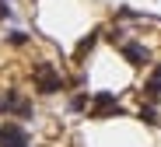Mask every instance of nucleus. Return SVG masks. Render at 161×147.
Listing matches in <instances>:
<instances>
[{
  "label": "nucleus",
  "mask_w": 161,
  "mask_h": 147,
  "mask_svg": "<svg viewBox=\"0 0 161 147\" xmlns=\"http://www.w3.org/2000/svg\"><path fill=\"white\" fill-rule=\"evenodd\" d=\"M32 84L39 88L42 95H53V91H60L63 77H60L56 70H53V67H46V63H42V67H35V70H32Z\"/></svg>",
  "instance_id": "1"
},
{
  "label": "nucleus",
  "mask_w": 161,
  "mask_h": 147,
  "mask_svg": "<svg viewBox=\"0 0 161 147\" xmlns=\"http://www.w3.org/2000/svg\"><path fill=\"white\" fill-rule=\"evenodd\" d=\"M0 112H7V116H21V119H28V116H32L35 109H32V102L25 98V95H18V91H7L4 98H0Z\"/></svg>",
  "instance_id": "2"
},
{
  "label": "nucleus",
  "mask_w": 161,
  "mask_h": 147,
  "mask_svg": "<svg viewBox=\"0 0 161 147\" xmlns=\"http://www.w3.org/2000/svg\"><path fill=\"white\" fill-rule=\"evenodd\" d=\"M0 147H28V133L18 123H4L0 126Z\"/></svg>",
  "instance_id": "3"
},
{
  "label": "nucleus",
  "mask_w": 161,
  "mask_h": 147,
  "mask_svg": "<svg viewBox=\"0 0 161 147\" xmlns=\"http://www.w3.org/2000/svg\"><path fill=\"white\" fill-rule=\"evenodd\" d=\"M91 112H95V116L119 112V102H116V95H112V91H98V95H95V102H91Z\"/></svg>",
  "instance_id": "4"
},
{
  "label": "nucleus",
  "mask_w": 161,
  "mask_h": 147,
  "mask_svg": "<svg viewBox=\"0 0 161 147\" xmlns=\"http://www.w3.org/2000/svg\"><path fill=\"white\" fill-rule=\"evenodd\" d=\"M119 49H123V56H126L133 67H144V63H147V56H151L147 46H140V42H123Z\"/></svg>",
  "instance_id": "5"
},
{
  "label": "nucleus",
  "mask_w": 161,
  "mask_h": 147,
  "mask_svg": "<svg viewBox=\"0 0 161 147\" xmlns=\"http://www.w3.org/2000/svg\"><path fill=\"white\" fill-rule=\"evenodd\" d=\"M95 39H98V32H91V35H88L84 42H80V46H77V53H74V56H77V60H84V56L91 53V46H95Z\"/></svg>",
  "instance_id": "6"
},
{
  "label": "nucleus",
  "mask_w": 161,
  "mask_h": 147,
  "mask_svg": "<svg viewBox=\"0 0 161 147\" xmlns=\"http://www.w3.org/2000/svg\"><path fill=\"white\" fill-rule=\"evenodd\" d=\"M67 105H70V112H80V109H88V95H74Z\"/></svg>",
  "instance_id": "7"
},
{
  "label": "nucleus",
  "mask_w": 161,
  "mask_h": 147,
  "mask_svg": "<svg viewBox=\"0 0 161 147\" xmlns=\"http://www.w3.org/2000/svg\"><path fill=\"white\" fill-rule=\"evenodd\" d=\"M7 42H11V46H25V42H28V35H25V32H11Z\"/></svg>",
  "instance_id": "8"
},
{
  "label": "nucleus",
  "mask_w": 161,
  "mask_h": 147,
  "mask_svg": "<svg viewBox=\"0 0 161 147\" xmlns=\"http://www.w3.org/2000/svg\"><path fill=\"white\" fill-rule=\"evenodd\" d=\"M140 119H144V123H158V112L147 105V109H140Z\"/></svg>",
  "instance_id": "9"
},
{
  "label": "nucleus",
  "mask_w": 161,
  "mask_h": 147,
  "mask_svg": "<svg viewBox=\"0 0 161 147\" xmlns=\"http://www.w3.org/2000/svg\"><path fill=\"white\" fill-rule=\"evenodd\" d=\"M7 18H14V11H11L7 0H0V21H7Z\"/></svg>",
  "instance_id": "10"
},
{
  "label": "nucleus",
  "mask_w": 161,
  "mask_h": 147,
  "mask_svg": "<svg viewBox=\"0 0 161 147\" xmlns=\"http://www.w3.org/2000/svg\"><path fill=\"white\" fill-rule=\"evenodd\" d=\"M151 81H161V63L154 67V74H151Z\"/></svg>",
  "instance_id": "11"
}]
</instances>
